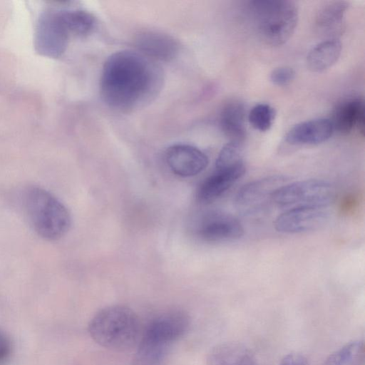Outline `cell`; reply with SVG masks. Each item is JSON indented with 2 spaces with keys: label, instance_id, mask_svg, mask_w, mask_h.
Wrapping results in <instances>:
<instances>
[{
  "label": "cell",
  "instance_id": "2e32d148",
  "mask_svg": "<svg viewBox=\"0 0 365 365\" xmlns=\"http://www.w3.org/2000/svg\"><path fill=\"white\" fill-rule=\"evenodd\" d=\"M348 9L349 4L345 1H334L323 6L317 12L315 20L319 34L327 37L339 35Z\"/></svg>",
  "mask_w": 365,
  "mask_h": 365
},
{
  "label": "cell",
  "instance_id": "4fadbf2b",
  "mask_svg": "<svg viewBox=\"0 0 365 365\" xmlns=\"http://www.w3.org/2000/svg\"><path fill=\"white\" fill-rule=\"evenodd\" d=\"M334 130L329 119L317 118L296 124L286 134L291 145H316L327 141Z\"/></svg>",
  "mask_w": 365,
  "mask_h": 365
},
{
  "label": "cell",
  "instance_id": "6da1fadb",
  "mask_svg": "<svg viewBox=\"0 0 365 365\" xmlns=\"http://www.w3.org/2000/svg\"><path fill=\"white\" fill-rule=\"evenodd\" d=\"M163 73L153 61L140 52H115L105 61L101 77V93L105 103L119 111H130L153 101L163 85Z\"/></svg>",
  "mask_w": 365,
  "mask_h": 365
},
{
  "label": "cell",
  "instance_id": "7c38bea8",
  "mask_svg": "<svg viewBox=\"0 0 365 365\" xmlns=\"http://www.w3.org/2000/svg\"><path fill=\"white\" fill-rule=\"evenodd\" d=\"M365 107L363 99L353 98L344 100L334 108L330 120L333 130L346 135L354 126L364 135L365 130Z\"/></svg>",
  "mask_w": 365,
  "mask_h": 365
},
{
  "label": "cell",
  "instance_id": "e0dca14e",
  "mask_svg": "<svg viewBox=\"0 0 365 365\" xmlns=\"http://www.w3.org/2000/svg\"><path fill=\"white\" fill-rule=\"evenodd\" d=\"M220 125L232 142L242 143L245 137V108L242 103L231 101L222 108Z\"/></svg>",
  "mask_w": 365,
  "mask_h": 365
},
{
  "label": "cell",
  "instance_id": "ac0fdd59",
  "mask_svg": "<svg viewBox=\"0 0 365 365\" xmlns=\"http://www.w3.org/2000/svg\"><path fill=\"white\" fill-rule=\"evenodd\" d=\"M341 53V43L336 38L324 41L309 52L307 56L308 68L312 72H322L331 67Z\"/></svg>",
  "mask_w": 365,
  "mask_h": 365
},
{
  "label": "cell",
  "instance_id": "7402d4cb",
  "mask_svg": "<svg viewBox=\"0 0 365 365\" xmlns=\"http://www.w3.org/2000/svg\"><path fill=\"white\" fill-rule=\"evenodd\" d=\"M295 77V71L289 66H280L273 69L270 73V81L277 86H284L289 84Z\"/></svg>",
  "mask_w": 365,
  "mask_h": 365
},
{
  "label": "cell",
  "instance_id": "9c48e42d",
  "mask_svg": "<svg viewBox=\"0 0 365 365\" xmlns=\"http://www.w3.org/2000/svg\"><path fill=\"white\" fill-rule=\"evenodd\" d=\"M242 223L234 216L222 212L205 216L197 225V235L207 242L235 240L244 235Z\"/></svg>",
  "mask_w": 365,
  "mask_h": 365
},
{
  "label": "cell",
  "instance_id": "5bb4252c",
  "mask_svg": "<svg viewBox=\"0 0 365 365\" xmlns=\"http://www.w3.org/2000/svg\"><path fill=\"white\" fill-rule=\"evenodd\" d=\"M140 53L153 59L170 61L179 51V45L170 36L156 31H145L135 40Z\"/></svg>",
  "mask_w": 365,
  "mask_h": 365
},
{
  "label": "cell",
  "instance_id": "603a6c76",
  "mask_svg": "<svg viewBox=\"0 0 365 365\" xmlns=\"http://www.w3.org/2000/svg\"><path fill=\"white\" fill-rule=\"evenodd\" d=\"M279 365H309V363L303 354L292 352L285 355Z\"/></svg>",
  "mask_w": 365,
  "mask_h": 365
},
{
  "label": "cell",
  "instance_id": "d6986e66",
  "mask_svg": "<svg viewBox=\"0 0 365 365\" xmlns=\"http://www.w3.org/2000/svg\"><path fill=\"white\" fill-rule=\"evenodd\" d=\"M365 346L362 340L349 341L332 352L322 365H364Z\"/></svg>",
  "mask_w": 365,
  "mask_h": 365
},
{
  "label": "cell",
  "instance_id": "3957f363",
  "mask_svg": "<svg viewBox=\"0 0 365 365\" xmlns=\"http://www.w3.org/2000/svg\"><path fill=\"white\" fill-rule=\"evenodd\" d=\"M190 324V317L180 309L154 317L140 337L132 365H163L170 348L186 334Z\"/></svg>",
  "mask_w": 365,
  "mask_h": 365
},
{
  "label": "cell",
  "instance_id": "52a82bcc",
  "mask_svg": "<svg viewBox=\"0 0 365 365\" xmlns=\"http://www.w3.org/2000/svg\"><path fill=\"white\" fill-rule=\"evenodd\" d=\"M287 180L282 175H271L249 182L238 190L235 199L236 207L243 213L256 212L272 201L274 192Z\"/></svg>",
  "mask_w": 365,
  "mask_h": 365
},
{
  "label": "cell",
  "instance_id": "277c9868",
  "mask_svg": "<svg viewBox=\"0 0 365 365\" xmlns=\"http://www.w3.org/2000/svg\"><path fill=\"white\" fill-rule=\"evenodd\" d=\"M88 332L101 346L124 351L135 346L139 339V320L129 307L110 305L93 317L88 324Z\"/></svg>",
  "mask_w": 365,
  "mask_h": 365
},
{
  "label": "cell",
  "instance_id": "ffe728a7",
  "mask_svg": "<svg viewBox=\"0 0 365 365\" xmlns=\"http://www.w3.org/2000/svg\"><path fill=\"white\" fill-rule=\"evenodd\" d=\"M275 115V110L270 105L259 103L252 107L250 111L248 120L254 128L264 132L272 127Z\"/></svg>",
  "mask_w": 365,
  "mask_h": 365
},
{
  "label": "cell",
  "instance_id": "ba28073f",
  "mask_svg": "<svg viewBox=\"0 0 365 365\" xmlns=\"http://www.w3.org/2000/svg\"><path fill=\"white\" fill-rule=\"evenodd\" d=\"M327 217L326 207H296L289 208L279 215L274 222V227L282 233H300L319 228Z\"/></svg>",
  "mask_w": 365,
  "mask_h": 365
},
{
  "label": "cell",
  "instance_id": "44dd1931",
  "mask_svg": "<svg viewBox=\"0 0 365 365\" xmlns=\"http://www.w3.org/2000/svg\"><path fill=\"white\" fill-rule=\"evenodd\" d=\"M242 143L230 141L220 150L215 163L216 169L230 167L242 161Z\"/></svg>",
  "mask_w": 365,
  "mask_h": 365
},
{
  "label": "cell",
  "instance_id": "9a60e30c",
  "mask_svg": "<svg viewBox=\"0 0 365 365\" xmlns=\"http://www.w3.org/2000/svg\"><path fill=\"white\" fill-rule=\"evenodd\" d=\"M206 365H259L247 346L235 342L221 343L207 353Z\"/></svg>",
  "mask_w": 365,
  "mask_h": 365
},
{
  "label": "cell",
  "instance_id": "8992f818",
  "mask_svg": "<svg viewBox=\"0 0 365 365\" xmlns=\"http://www.w3.org/2000/svg\"><path fill=\"white\" fill-rule=\"evenodd\" d=\"M335 196L334 187L327 181L308 179L285 184L274 194L272 202L282 207H326Z\"/></svg>",
  "mask_w": 365,
  "mask_h": 365
},
{
  "label": "cell",
  "instance_id": "5b68a950",
  "mask_svg": "<svg viewBox=\"0 0 365 365\" xmlns=\"http://www.w3.org/2000/svg\"><path fill=\"white\" fill-rule=\"evenodd\" d=\"M249 11L261 39L272 46L284 44L292 35L298 21V9L289 0H255Z\"/></svg>",
  "mask_w": 365,
  "mask_h": 365
},
{
  "label": "cell",
  "instance_id": "cb8c5ba5",
  "mask_svg": "<svg viewBox=\"0 0 365 365\" xmlns=\"http://www.w3.org/2000/svg\"><path fill=\"white\" fill-rule=\"evenodd\" d=\"M11 352V344L8 337L0 331V362L5 360Z\"/></svg>",
  "mask_w": 365,
  "mask_h": 365
},
{
  "label": "cell",
  "instance_id": "8fae6325",
  "mask_svg": "<svg viewBox=\"0 0 365 365\" xmlns=\"http://www.w3.org/2000/svg\"><path fill=\"white\" fill-rule=\"evenodd\" d=\"M245 173L243 160L230 167L216 169L200 185L197 200L202 203L211 202L228 190Z\"/></svg>",
  "mask_w": 365,
  "mask_h": 365
},
{
  "label": "cell",
  "instance_id": "30bf717a",
  "mask_svg": "<svg viewBox=\"0 0 365 365\" xmlns=\"http://www.w3.org/2000/svg\"><path fill=\"white\" fill-rule=\"evenodd\" d=\"M165 160L173 173L184 178L199 174L206 168L209 162L202 150L185 144L169 147L165 153Z\"/></svg>",
  "mask_w": 365,
  "mask_h": 365
},
{
  "label": "cell",
  "instance_id": "7a4b0ae2",
  "mask_svg": "<svg viewBox=\"0 0 365 365\" xmlns=\"http://www.w3.org/2000/svg\"><path fill=\"white\" fill-rule=\"evenodd\" d=\"M18 204L33 230L41 238L55 241L71 228V216L52 192L38 185H26L17 197Z\"/></svg>",
  "mask_w": 365,
  "mask_h": 365
}]
</instances>
